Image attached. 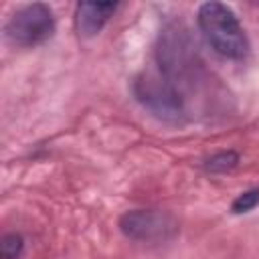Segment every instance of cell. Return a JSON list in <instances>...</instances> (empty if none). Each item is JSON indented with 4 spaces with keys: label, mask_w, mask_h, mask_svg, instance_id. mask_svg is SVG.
Returning <instances> with one entry per match:
<instances>
[{
    "label": "cell",
    "mask_w": 259,
    "mask_h": 259,
    "mask_svg": "<svg viewBox=\"0 0 259 259\" xmlns=\"http://www.w3.org/2000/svg\"><path fill=\"white\" fill-rule=\"evenodd\" d=\"M196 22L206 42L221 57L239 61L249 55V38L231 6L214 0L202 2L196 12Z\"/></svg>",
    "instance_id": "1"
},
{
    "label": "cell",
    "mask_w": 259,
    "mask_h": 259,
    "mask_svg": "<svg viewBox=\"0 0 259 259\" xmlns=\"http://www.w3.org/2000/svg\"><path fill=\"white\" fill-rule=\"evenodd\" d=\"M132 89L136 99L158 119L168 123H182L186 119V99L182 91L164 75L158 77L142 73L140 77H136Z\"/></svg>",
    "instance_id": "2"
},
{
    "label": "cell",
    "mask_w": 259,
    "mask_h": 259,
    "mask_svg": "<svg viewBox=\"0 0 259 259\" xmlns=\"http://www.w3.org/2000/svg\"><path fill=\"white\" fill-rule=\"evenodd\" d=\"M119 231L125 239L144 245L170 243L180 233L178 219L164 208H134L119 217Z\"/></svg>",
    "instance_id": "3"
},
{
    "label": "cell",
    "mask_w": 259,
    "mask_h": 259,
    "mask_svg": "<svg viewBox=\"0 0 259 259\" xmlns=\"http://www.w3.org/2000/svg\"><path fill=\"white\" fill-rule=\"evenodd\" d=\"M55 32L53 10L42 2L20 6L6 22L4 34L14 47H36Z\"/></svg>",
    "instance_id": "4"
},
{
    "label": "cell",
    "mask_w": 259,
    "mask_h": 259,
    "mask_svg": "<svg viewBox=\"0 0 259 259\" xmlns=\"http://www.w3.org/2000/svg\"><path fill=\"white\" fill-rule=\"evenodd\" d=\"M117 8V2H79L75 6V28L79 36L91 38L99 34Z\"/></svg>",
    "instance_id": "5"
},
{
    "label": "cell",
    "mask_w": 259,
    "mask_h": 259,
    "mask_svg": "<svg viewBox=\"0 0 259 259\" xmlns=\"http://www.w3.org/2000/svg\"><path fill=\"white\" fill-rule=\"evenodd\" d=\"M239 164V154L233 152V150H227V152H217L212 154L206 162H204V168L212 174H225V172H231L235 166Z\"/></svg>",
    "instance_id": "6"
},
{
    "label": "cell",
    "mask_w": 259,
    "mask_h": 259,
    "mask_svg": "<svg viewBox=\"0 0 259 259\" xmlns=\"http://www.w3.org/2000/svg\"><path fill=\"white\" fill-rule=\"evenodd\" d=\"M24 251V239L18 233H6L0 239V257L2 259H20Z\"/></svg>",
    "instance_id": "7"
},
{
    "label": "cell",
    "mask_w": 259,
    "mask_h": 259,
    "mask_svg": "<svg viewBox=\"0 0 259 259\" xmlns=\"http://www.w3.org/2000/svg\"><path fill=\"white\" fill-rule=\"evenodd\" d=\"M257 204H259V188H249V190L241 192V194L231 202V212H233V214L251 212Z\"/></svg>",
    "instance_id": "8"
}]
</instances>
